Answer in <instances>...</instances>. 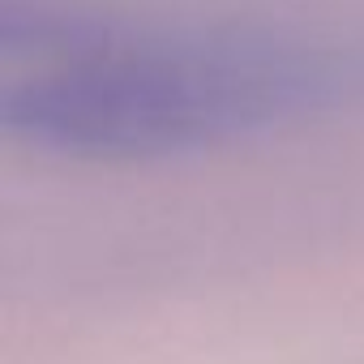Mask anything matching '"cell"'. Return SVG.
<instances>
[{"instance_id": "obj_1", "label": "cell", "mask_w": 364, "mask_h": 364, "mask_svg": "<svg viewBox=\"0 0 364 364\" xmlns=\"http://www.w3.org/2000/svg\"><path fill=\"white\" fill-rule=\"evenodd\" d=\"M0 48L22 60L0 124L73 159H159L215 146L334 95L326 56L249 31L141 26L52 0H5Z\"/></svg>"}]
</instances>
